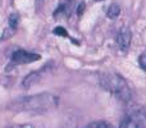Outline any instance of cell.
<instances>
[{"instance_id": "obj_1", "label": "cell", "mask_w": 146, "mask_h": 128, "mask_svg": "<svg viewBox=\"0 0 146 128\" xmlns=\"http://www.w3.org/2000/svg\"><path fill=\"white\" fill-rule=\"evenodd\" d=\"M59 104L58 96L53 95V94H37V95L32 96H25V97L17 99V100L12 101L9 108L13 111H26V113H32V114H42L46 111H50L55 109Z\"/></svg>"}, {"instance_id": "obj_2", "label": "cell", "mask_w": 146, "mask_h": 128, "mask_svg": "<svg viewBox=\"0 0 146 128\" xmlns=\"http://www.w3.org/2000/svg\"><path fill=\"white\" fill-rule=\"evenodd\" d=\"M99 83L103 88L115 95L122 101H129L132 97V91L129 88L127 81L119 74L114 73H105L99 78Z\"/></svg>"}, {"instance_id": "obj_3", "label": "cell", "mask_w": 146, "mask_h": 128, "mask_svg": "<svg viewBox=\"0 0 146 128\" xmlns=\"http://www.w3.org/2000/svg\"><path fill=\"white\" fill-rule=\"evenodd\" d=\"M41 56L36 53H31V51H26V50H17L12 54L10 60L13 64H30L33 62L38 60Z\"/></svg>"}, {"instance_id": "obj_4", "label": "cell", "mask_w": 146, "mask_h": 128, "mask_svg": "<svg viewBox=\"0 0 146 128\" xmlns=\"http://www.w3.org/2000/svg\"><path fill=\"white\" fill-rule=\"evenodd\" d=\"M131 38H132V35H131L128 28H122V30L118 32L117 38H115L117 45L119 46L121 50L126 51L127 49L129 48V45H131Z\"/></svg>"}, {"instance_id": "obj_5", "label": "cell", "mask_w": 146, "mask_h": 128, "mask_svg": "<svg viewBox=\"0 0 146 128\" xmlns=\"http://www.w3.org/2000/svg\"><path fill=\"white\" fill-rule=\"evenodd\" d=\"M40 80H41V73L40 72H31L23 78L22 86L25 88H30V87H32V86L37 85V83L40 82Z\"/></svg>"}, {"instance_id": "obj_6", "label": "cell", "mask_w": 146, "mask_h": 128, "mask_svg": "<svg viewBox=\"0 0 146 128\" xmlns=\"http://www.w3.org/2000/svg\"><path fill=\"white\" fill-rule=\"evenodd\" d=\"M119 128H144V122L133 115H128L122 121Z\"/></svg>"}, {"instance_id": "obj_7", "label": "cell", "mask_w": 146, "mask_h": 128, "mask_svg": "<svg viewBox=\"0 0 146 128\" xmlns=\"http://www.w3.org/2000/svg\"><path fill=\"white\" fill-rule=\"evenodd\" d=\"M119 14H121V8H119L118 4H111L106 10V15L109 18H111V19H115Z\"/></svg>"}, {"instance_id": "obj_8", "label": "cell", "mask_w": 146, "mask_h": 128, "mask_svg": "<svg viewBox=\"0 0 146 128\" xmlns=\"http://www.w3.org/2000/svg\"><path fill=\"white\" fill-rule=\"evenodd\" d=\"M86 128H115L113 124H110L109 122H103V121H99V122H92L90 123Z\"/></svg>"}, {"instance_id": "obj_9", "label": "cell", "mask_w": 146, "mask_h": 128, "mask_svg": "<svg viewBox=\"0 0 146 128\" xmlns=\"http://www.w3.org/2000/svg\"><path fill=\"white\" fill-rule=\"evenodd\" d=\"M9 27L13 28V30H15L18 26V21H19V15L17 14V13H12V14L9 15Z\"/></svg>"}, {"instance_id": "obj_10", "label": "cell", "mask_w": 146, "mask_h": 128, "mask_svg": "<svg viewBox=\"0 0 146 128\" xmlns=\"http://www.w3.org/2000/svg\"><path fill=\"white\" fill-rule=\"evenodd\" d=\"M7 128H44L40 124H33V123H26V124H12V126Z\"/></svg>"}, {"instance_id": "obj_11", "label": "cell", "mask_w": 146, "mask_h": 128, "mask_svg": "<svg viewBox=\"0 0 146 128\" xmlns=\"http://www.w3.org/2000/svg\"><path fill=\"white\" fill-rule=\"evenodd\" d=\"M53 32L55 33V35H58V36L68 37V32H67V30H66V28H63V27H56V28H54Z\"/></svg>"}, {"instance_id": "obj_12", "label": "cell", "mask_w": 146, "mask_h": 128, "mask_svg": "<svg viewBox=\"0 0 146 128\" xmlns=\"http://www.w3.org/2000/svg\"><path fill=\"white\" fill-rule=\"evenodd\" d=\"M139 64H140V67H141L142 69L146 70V51H144V53L140 55V58H139Z\"/></svg>"}, {"instance_id": "obj_13", "label": "cell", "mask_w": 146, "mask_h": 128, "mask_svg": "<svg viewBox=\"0 0 146 128\" xmlns=\"http://www.w3.org/2000/svg\"><path fill=\"white\" fill-rule=\"evenodd\" d=\"M13 33H14V30L13 28H7V30L4 31V35L1 36V40H7V38H9L10 36H13Z\"/></svg>"}, {"instance_id": "obj_14", "label": "cell", "mask_w": 146, "mask_h": 128, "mask_svg": "<svg viewBox=\"0 0 146 128\" xmlns=\"http://www.w3.org/2000/svg\"><path fill=\"white\" fill-rule=\"evenodd\" d=\"M85 8H86L85 3H80V5H78V8H77V14H78V15H82V13H83V10H85Z\"/></svg>"}, {"instance_id": "obj_15", "label": "cell", "mask_w": 146, "mask_h": 128, "mask_svg": "<svg viewBox=\"0 0 146 128\" xmlns=\"http://www.w3.org/2000/svg\"><path fill=\"white\" fill-rule=\"evenodd\" d=\"M44 1H45V0H36V9L37 10H40L41 8H42V5H44Z\"/></svg>"}, {"instance_id": "obj_16", "label": "cell", "mask_w": 146, "mask_h": 128, "mask_svg": "<svg viewBox=\"0 0 146 128\" xmlns=\"http://www.w3.org/2000/svg\"><path fill=\"white\" fill-rule=\"evenodd\" d=\"M71 1H72V0H60V4H63V5H69V4H71Z\"/></svg>"}, {"instance_id": "obj_17", "label": "cell", "mask_w": 146, "mask_h": 128, "mask_svg": "<svg viewBox=\"0 0 146 128\" xmlns=\"http://www.w3.org/2000/svg\"><path fill=\"white\" fill-rule=\"evenodd\" d=\"M96 1H103V0H96Z\"/></svg>"}]
</instances>
